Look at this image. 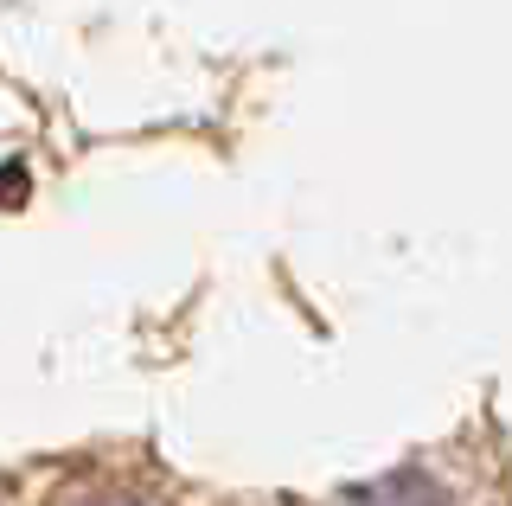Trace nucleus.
Instances as JSON below:
<instances>
[{"instance_id":"f257e3e1","label":"nucleus","mask_w":512,"mask_h":506,"mask_svg":"<svg viewBox=\"0 0 512 506\" xmlns=\"http://www.w3.org/2000/svg\"><path fill=\"white\" fill-rule=\"evenodd\" d=\"M346 506H455V500H448V487L436 481V474L404 468V474H384V481H372V487H352Z\"/></svg>"},{"instance_id":"f03ea898","label":"nucleus","mask_w":512,"mask_h":506,"mask_svg":"<svg viewBox=\"0 0 512 506\" xmlns=\"http://www.w3.org/2000/svg\"><path fill=\"white\" fill-rule=\"evenodd\" d=\"M64 506H160V500L135 494V487H84V494H71Z\"/></svg>"}]
</instances>
